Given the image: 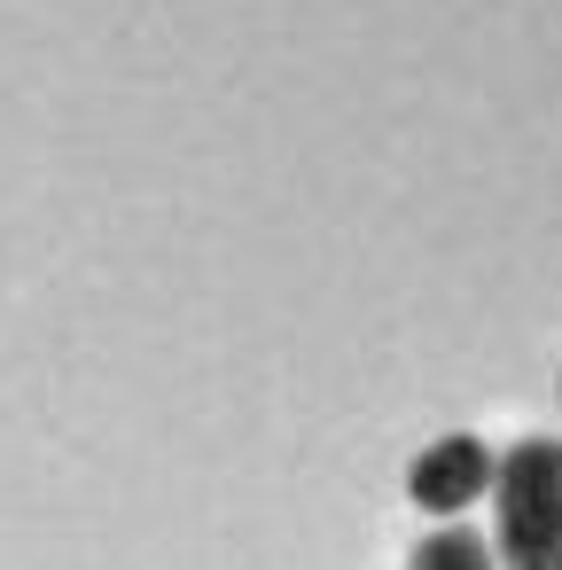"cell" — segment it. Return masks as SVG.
<instances>
[{"label": "cell", "mask_w": 562, "mask_h": 570, "mask_svg": "<svg viewBox=\"0 0 562 570\" xmlns=\"http://www.w3.org/2000/svg\"><path fill=\"white\" fill-rule=\"evenodd\" d=\"M500 570H562V438H515L492 469Z\"/></svg>", "instance_id": "6da1fadb"}, {"label": "cell", "mask_w": 562, "mask_h": 570, "mask_svg": "<svg viewBox=\"0 0 562 570\" xmlns=\"http://www.w3.org/2000/svg\"><path fill=\"white\" fill-rule=\"evenodd\" d=\"M406 570H500V554H492L484 531H469V523L453 515V523H437V531L406 554Z\"/></svg>", "instance_id": "3957f363"}, {"label": "cell", "mask_w": 562, "mask_h": 570, "mask_svg": "<svg viewBox=\"0 0 562 570\" xmlns=\"http://www.w3.org/2000/svg\"><path fill=\"white\" fill-rule=\"evenodd\" d=\"M492 469H500V453H492L484 438L453 430V438H437V445L414 453V469H406V500H414L422 515L453 523L461 508H476V500L492 492Z\"/></svg>", "instance_id": "7a4b0ae2"}]
</instances>
